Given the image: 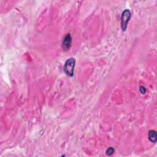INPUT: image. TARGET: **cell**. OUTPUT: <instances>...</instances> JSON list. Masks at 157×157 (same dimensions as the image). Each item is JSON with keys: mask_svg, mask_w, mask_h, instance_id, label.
Here are the masks:
<instances>
[{"mask_svg": "<svg viewBox=\"0 0 157 157\" xmlns=\"http://www.w3.org/2000/svg\"><path fill=\"white\" fill-rule=\"evenodd\" d=\"M149 139L150 142L155 143L157 140L156 132L154 130H150L149 132Z\"/></svg>", "mask_w": 157, "mask_h": 157, "instance_id": "obj_4", "label": "cell"}, {"mask_svg": "<svg viewBox=\"0 0 157 157\" xmlns=\"http://www.w3.org/2000/svg\"><path fill=\"white\" fill-rule=\"evenodd\" d=\"M72 43V38L71 34H67L66 35L64 38L63 39V43H62V48L65 51H67L69 50L71 46Z\"/></svg>", "mask_w": 157, "mask_h": 157, "instance_id": "obj_3", "label": "cell"}, {"mask_svg": "<svg viewBox=\"0 0 157 157\" xmlns=\"http://www.w3.org/2000/svg\"><path fill=\"white\" fill-rule=\"evenodd\" d=\"M114 151H115L113 147H110L109 148H108L107 149V150H106V154L107 155H111L112 154L114 153Z\"/></svg>", "mask_w": 157, "mask_h": 157, "instance_id": "obj_5", "label": "cell"}, {"mask_svg": "<svg viewBox=\"0 0 157 157\" xmlns=\"http://www.w3.org/2000/svg\"><path fill=\"white\" fill-rule=\"evenodd\" d=\"M131 12L129 9H125L121 16V27L123 31H125L128 26V23L131 19Z\"/></svg>", "mask_w": 157, "mask_h": 157, "instance_id": "obj_2", "label": "cell"}, {"mask_svg": "<svg viewBox=\"0 0 157 157\" xmlns=\"http://www.w3.org/2000/svg\"><path fill=\"white\" fill-rule=\"evenodd\" d=\"M76 64V60L74 58H70L66 60L64 65V71L65 74L69 77L74 75V70Z\"/></svg>", "mask_w": 157, "mask_h": 157, "instance_id": "obj_1", "label": "cell"}, {"mask_svg": "<svg viewBox=\"0 0 157 157\" xmlns=\"http://www.w3.org/2000/svg\"><path fill=\"white\" fill-rule=\"evenodd\" d=\"M140 91H141V93L142 94H144L146 92V89L145 88V87L144 86H141V87H140Z\"/></svg>", "mask_w": 157, "mask_h": 157, "instance_id": "obj_6", "label": "cell"}]
</instances>
